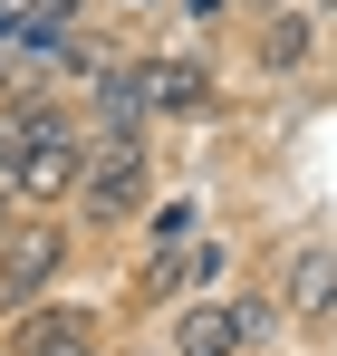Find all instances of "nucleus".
<instances>
[{
    "label": "nucleus",
    "instance_id": "1",
    "mask_svg": "<svg viewBox=\"0 0 337 356\" xmlns=\"http://www.w3.org/2000/svg\"><path fill=\"white\" fill-rule=\"evenodd\" d=\"M10 193H19V212H58L77 174H87V125L77 106H58V97H19V145H10Z\"/></svg>",
    "mask_w": 337,
    "mask_h": 356
},
{
    "label": "nucleus",
    "instance_id": "2",
    "mask_svg": "<svg viewBox=\"0 0 337 356\" xmlns=\"http://www.w3.org/2000/svg\"><path fill=\"white\" fill-rule=\"evenodd\" d=\"M68 202H77L87 232H116V222L155 212V154H145V135H87V174H77Z\"/></svg>",
    "mask_w": 337,
    "mask_h": 356
},
{
    "label": "nucleus",
    "instance_id": "3",
    "mask_svg": "<svg viewBox=\"0 0 337 356\" xmlns=\"http://www.w3.org/2000/svg\"><path fill=\"white\" fill-rule=\"evenodd\" d=\"M68 250H77V232H68L58 212H19V222L0 232V308L49 298V289H58V270H68Z\"/></svg>",
    "mask_w": 337,
    "mask_h": 356
},
{
    "label": "nucleus",
    "instance_id": "4",
    "mask_svg": "<svg viewBox=\"0 0 337 356\" xmlns=\"http://www.w3.org/2000/svg\"><path fill=\"white\" fill-rule=\"evenodd\" d=\"M260 327H270V298H193V308H173L164 356H251Z\"/></svg>",
    "mask_w": 337,
    "mask_h": 356
},
{
    "label": "nucleus",
    "instance_id": "5",
    "mask_svg": "<svg viewBox=\"0 0 337 356\" xmlns=\"http://www.w3.org/2000/svg\"><path fill=\"white\" fill-rule=\"evenodd\" d=\"M10 356H97V318L77 298H29L10 308Z\"/></svg>",
    "mask_w": 337,
    "mask_h": 356
},
{
    "label": "nucleus",
    "instance_id": "6",
    "mask_svg": "<svg viewBox=\"0 0 337 356\" xmlns=\"http://www.w3.org/2000/svg\"><path fill=\"white\" fill-rule=\"evenodd\" d=\"M280 308L299 327H328L337 318V250H289L280 260Z\"/></svg>",
    "mask_w": 337,
    "mask_h": 356
},
{
    "label": "nucleus",
    "instance_id": "7",
    "mask_svg": "<svg viewBox=\"0 0 337 356\" xmlns=\"http://www.w3.org/2000/svg\"><path fill=\"white\" fill-rule=\"evenodd\" d=\"M135 87L155 116H203L212 106V67L203 58H135Z\"/></svg>",
    "mask_w": 337,
    "mask_h": 356
},
{
    "label": "nucleus",
    "instance_id": "8",
    "mask_svg": "<svg viewBox=\"0 0 337 356\" xmlns=\"http://www.w3.org/2000/svg\"><path fill=\"white\" fill-rule=\"evenodd\" d=\"M308 49H318L308 10H280V19L260 29V67H270V77H299V67H308Z\"/></svg>",
    "mask_w": 337,
    "mask_h": 356
},
{
    "label": "nucleus",
    "instance_id": "9",
    "mask_svg": "<svg viewBox=\"0 0 337 356\" xmlns=\"http://www.w3.org/2000/svg\"><path fill=\"white\" fill-rule=\"evenodd\" d=\"M212 270H222V241H193V250H173V260L145 270V289H155V298H183L193 280H212Z\"/></svg>",
    "mask_w": 337,
    "mask_h": 356
},
{
    "label": "nucleus",
    "instance_id": "10",
    "mask_svg": "<svg viewBox=\"0 0 337 356\" xmlns=\"http://www.w3.org/2000/svg\"><path fill=\"white\" fill-rule=\"evenodd\" d=\"M10 145H19V97L0 87V164H10Z\"/></svg>",
    "mask_w": 337,
    "mask_h": 356
},
{
    "label": "nucleus",
    "instance_id": "11",
    "mask_svg": "<svg viewBox=\"0 0 337 356\" xmlns=\"http://www.w3.org/2000/svg\"><path fill=\"white\" fill-rule=\"evenodd\" d=\"M193 10H203V19H212V10H222V0H193Z\"/></svg>",
    "mask_w": 337,
    "mask_h": 356
}]
</instances>
